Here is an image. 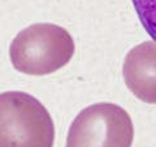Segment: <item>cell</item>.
Instances as JSON below:
<instances>
[{"instance_id": "6da1fadb", "label": "cell", "mask_w": 156, "mask_h": 147, "mask_svg": "<svg viewBox=\"0 0 156 147\" xmlns=\"http://www.w3.org/2000/svg\"><path fill=\"white\" fill-rule=\"evenodd\" d=\"M74 51V41L64 27L55 23H33L13 39L9 57L18 72L46 76L65 66Z\"/></svg>"}, {"instance_id": "7a4b0ae2", "label": "cell", "mask_w": 156, "mask_h": 147, "mask_svg": "<svg viewBox=\"0 0 156 147\" xmlns=\"http://www.w3.org/2000/svg\"><path fill=\"white\" fill-rule=\"evenodd\" d=\"M55 125L44 106L22 91L0 94V147H52Z\"/></svg>"}, {"instance_id": "3957f363", "label": "cell", "mask_w": 156, "mask_h": 147, "mask_svg": "<svg viewBox=\"0 0 156 147\" xmlns=\"http://www.w3.org/2000/svg\"><path fill=\"white\" fill-rule=\"evenodd\" d=\"M134 126L130 115L112 103L82 109L72 122L66 147H130Z\"/></svg>"}, {"instance_id": "277c9868", "label": "cell", "mask_w": 156, "mask_h": 147, "mask_svg": "<svg viewBox=\"0 0 156 147\" xmlns=\"http://www.w3.org/2000/svg\"><path fill=\"white\" fill-rule=\"evenodd\" d=\"M122 74L128 89L138 99L156 104V42L131 48L125 57Z\"/></svg>"}, {"instance_id": "5b68a950", "label": "cell", "mask_w": 156, "mask_h": 147, "mask_svg": "<svg viewBox=\"0 0 156 147\" xmlns=\"http://www.w3.org/2000/svg\"><path fill=\"white\" fill-rule=\"evenodd\" d=\"M147 34L156 42V0H131Z\"/></svg>"}]
</instances>
